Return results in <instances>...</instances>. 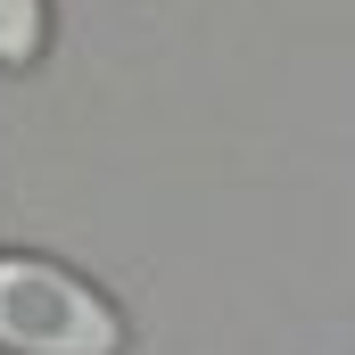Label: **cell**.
<instances>
[{
	"label": "cell",
	"mask_w": 355,
	"mask_h": 355,
	"mask_svg": "<svg viewBox=\"0 0 355 355\" xmlns=\"http://www.w3.org/2000/svg\"><path fill=\"white\" fill-rule=\"evenodd\" d=\"M50 50V0H0V67L25 75Z\"/></svg>",
	"instance_id": "2"
},
{
	"label": "cell",
	"mask_w": 355,
	"mask_h": 355,
	"mask_svg": "<svg viewBox=\"0 0 355 355\" xmlns=\"http://www.w3.org/2000/svg\"><path fill=\"white\" fill-rule=\"evenodd\" d=\"M124 306L58 257L0 248V355H124Z\"/></svg>",
	"instance_id": "1"
}]
</instances>
